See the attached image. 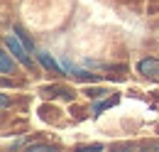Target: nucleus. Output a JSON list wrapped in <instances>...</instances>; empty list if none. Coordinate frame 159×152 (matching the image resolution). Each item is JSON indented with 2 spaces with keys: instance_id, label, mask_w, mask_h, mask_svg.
Segmentation results:
<instances>
[{
  "instance_id": "2",
  "label": "nucleus",
  "mask_w": 159,
  "mask_h": 152,
  "mask_svg": "<svg viewBox=\"0 0 159 152\" xmlns=\"http://www.w3.org/2000/svg\"><path fill=\"white\" fill-rule=\"evenodd\" d=\"M137 71L144 78H149V81H159V59L154 57H144L137 61Z\"/></svg>"
},
{
  "instance_id": "4",
  "label": "nucleus",
  "mask_w": 159,
  "mask_h": 152,
  "mask_svg": "<svg viewBox=\"0 0 159 152\" xmlns=\"http://www.w3.org/2000/svg\"><path fill=\"white\" fill-rule=\"evenodd\" d=\"M15 61H17V59L15 57L10 59V49L5 47V52L0 54V71H2V74H15Z\"/></svg>"
},
{
  "instance_id": "3",
  "label": "nucleus",
  "mask_w": 159,
  "mask_h": 152,
  "mask_svg": "<svg viewBox=\"0 0 159 152\" xmlns=\"http://www.w3.org/2000/svg\"><path fill=\"white\" fill-rule=\"evenodd\" d=\"M37 59L42 61V66H44V69H54L57 74H61V71H64V69H61V64L52 57L49 52H37Z\"/></svg>"
},
{
  "instance_id": "1",
  "label": "nucleus",
  "mask_w": 159,
  "mask_h": 152,
  "mask_svg": "<svg viewBox=\"0 0 159 152\" xmlns=\"http://www.w3.org/2000/svg\"><path fill=\"white\" fill-rule=\"evenodd\" d=\"M5 47L10 49V54L20 61L22 66H27V69H32V59L27 54V44H22V39L17 37V32L12 30L10 35H5Z\"/></svg>"
}]
</instances>
